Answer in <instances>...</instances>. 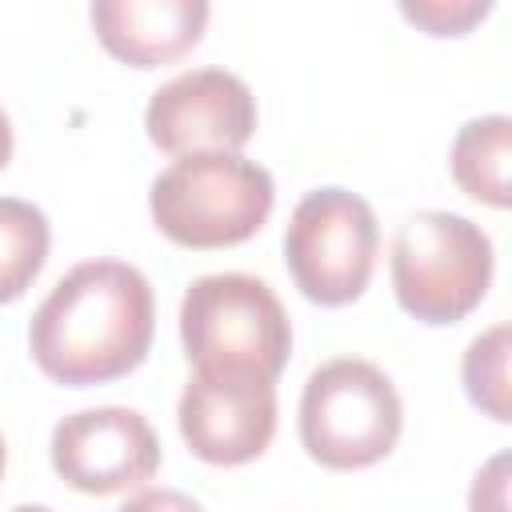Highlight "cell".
I'll use <instances>...</instances> for the list:
<instances>
[{"label":"cell","mask_w":512,"mask_h":512,"mask_svg":"<svg viewBox=\"0 0 512 512\" xmlns=\"http://www.w3.org/2000/svg\"><path fill=\"white\" fill-rule=\"evenodd\" d=\"M156 332L152 284L136 264L84 260L32 312L28 348L44 376L88 388L144 364Z\"/></svg>","instance_id":"1"},{"label":"cell","mask_w":512,"mask_h":512,"mask_svg":"<svg viewBox=\"0 0 512 512\" xmlns=\"http://www.w3.org/2000/svg\"><path fill=\"white\" fill-rule=\"evenodd\" d=\"M276 204L264 164L240 152H200L172 160L148 192L156 228L180 248H232L256 236Z\"/></svg>","instance_id":"2"},{"label":"cell","mask_w":512,"mask_h":512,"mask_svg":"<svg viewBox=\"0 0 512 512\" xmlns=\"http://www.w3.org/2000/svg\"><path fill=\"white\" fill-rule=\"evenodd\" d=\"M180 340L196 368L276 380L292 352V324L260 276L212 272L192 280L180 300Z\"/></svg>","instance_id":"3"},{"label":"cell","mask_w":512,"mask_h":512,"mask_svg":"<svg viewBox=\"0 0 512 512\" xmlns=\"http://www.w3.org/2000/svg\"><path fill=\"white\" fill-rule=\"evenodd\" d=\"M492 240L460 212H416L392 240V288L420 324L464 320L492 284Z\"/></svg>","instance_id":"4"},{"label":"cell","mask_w":512,"mask_h":512,"mask_svg":"<svg viewBox=\"0 0 512 512\" xmlns=\"http://www.w3.org/2000/svg\"><path fill=\"white\" fill-rule=\"evenodd\" d=\"M404 424L396 384L360 356L320 364L300 396V440L324 468L352 472L384 460Z\"/></svg>","instance_id":"5"},{"label":"cell","mask_w":512,"mask_h":512,"mask_svg":"<svg viewBox=\"0 0 512 512\" xmlns=\"http://www.w3.org/2000/svg\"><path fill=\"white\" fill-rule=\"evenodd\" d=\"M376 248V212L364 196L348 188H312L288 216L284 264L312 304H352L372 280Z\"/></svg>","instance_id":"6"},{"label":"cell","mask_w":512,"mask_h":512,"mask_svg":"<svg viewBox=\"0 0 512 512\" xmlns=\"http://www.w3.org/2000/svg\"><path fill=\"white\" fill-rule=\"evenodd\" d=\"M144 128L168 156L240 152L256 132V96L228 68H192L152 92Z\"/></svg>","instance_id":"7"},{"label":"cell","mask_w":512,"mask_h":512,"mask_svg":"<svg viewBox=\"0 0 512 512\" xmlns=\"http://www.w3.org/2000/svg\"><path fill=\"white\" fill-rule=\"evenodd\" d=\"M180 436L208 464H248L276 432V380L256 372L196 368L176 404Z\"/></svg>","instance_id":"8"},{"label":"cell","mask_w":512,"mask_h":512,"mask_svg":"<svg viewBox=\"0 0 512 512\" xmlns=\"http://www.w3.org/2000/svg\"><path fill=\"white\" fill-rule=\"evenodd\" d=\"M52 468L88 496L128 492L156 476L160 440L136 408H84L52 428Z\"/></svg>","instance_id":"9"},{"label":"cell","mask_w":512,"mask_h":512,"mask_svg":"<svg viewBox=\"0 0 512 512\" xmlns=\"http://www.w3.org/2000/svg\"><path fill=\"white\" fill-rule=\"evenodd\" d=\"M100 44L132 64L156 68L180 60L188 48L200 44L208 24L204 0H96L88 8Z\"/></svg>","instance_id":"10"},{"label":"cell","mask_w":512,"mask_h":512,"mask_svg":"<svg viewBox=\"0 0 512 512\" xmlns=\"http://www.w3.org/2000/svg\"><path fill=\"white\" fill-rule=\"evenodd\" d=\"M508 152H512V120L504 112L476 116L460 124L452 140V176L456 184L492 208H508Z\"/></svg>","instance_id":"11"},{"label":"cell","mask_w":512,"mask_h":512,"mask_svg":"<svg viewBox=\"0 0 512 512\" xmlns=\"http://www.w3.org/2000/svg\"><path fill=\"white\" fill-rule=\"evenodd\" d=\"M48 216L16 196H0V304L20 300L48 260Z\"/></svg>","instance_id":"12"},{"label":"cell","mask_w":512,"mask_h":512,"mask_svg":"<svg viewBox=\"0 0 512 512\" xmlns=\"http://www.w3.org/2000/svg\"><path fill=\"white\" fill-rule=\"evenodd\" d=\"M464 388L468 400L488 412L492 420L508 424L512 408H508V324H492L488 332H480L468 352H464Z\"/></svg>","instance_id":"13"},{"label":"cell","mask_w":512,"mask_h":512,"mask_svg":"<svg viewBox=\"0 0 512 512\" xmlns=\"http://www.w3.org/2000/svg\"><path fill=\"white\" fill-rule=\"evenodd\" d=\"M488 0H420V4H412V0H404L400 4V12L412 20V24H420V28H428L432 36H464L480 16H488Z\"/></svg>","instance_id":"14"},{"label":"cell","mask_w":512,"mask_h":512,"mask_svg":"<svg viewBox=\"0 0 512 512\" xmlns=\"http://www.w3.org/2000/svg\"><path fill=\"white\" fill-rule=\"evenodd\" d=\"M504 468H508V456H492L484 464V472H476V484H472V496H468V508L472 512H504Z\"/></svg>","instance_id":"15"},{"label":"cell","mask_w":512,"mask_h":512,"mask_svg":"<svg viewBox=\"0 0 512 512\" xmlns=\"http://www.w3.org/2000/svg\"><path fill=\"white\" fill-rule=\"evenodd\" d=\"M116 512H204V508L176 488H144L132 500H124Z\"/></svg>","instance_id":"16"},{"label":"cell","mask_w":512,"mask_h":512,"mask_svg":"<svg viewBox=\"0 0 512 512\" xmlns=\"http://www.w3.org/2000/svg\"><path fill=\"white\" fill-rule=\"evenodd\" d=\"M12 160V124H8V116H4V108H0V168Z\"/></svg>","instance_id":"17"},{"label":"cell","mask_w":512,"mask_h":512,"mask_svg":"<svg viewBox=\"0 0 512 512\" xmlns=\"http://www.w3.org/2000/svg\"><path fill=\"white\" fill-rule=\"evenodd\" d=\"M12 512H52V508H44V504H16Z\"/></svg>","instance_id":"18"},{"label":"cell","mask_w":512,"mask_h":512,"mask_svg":"<svg viewBox=\"0 0 512 512\" xmlns=\"http://www.w3.org/2000/svg\"><path fill=\"white\" fill-rule=\"evenodd\" d=\"M4 460H8V452H4V440H0V476H4Z\"/></svg>","instance_id":"19"}]
</instances>
